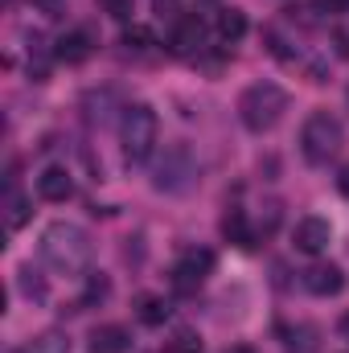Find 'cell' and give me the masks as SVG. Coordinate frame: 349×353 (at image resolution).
Masks as SVG:
<instances>
[{
    "mask_svg": "<svg viewBox=\"0 0 349 353\" xmlns=\"http://www.w3.org/2000/svg\"><path fill=\"white\" fill-rule=\"evenodd\" d=\"M119 140H123V157L128 165H144L152 161L157 144H161V119L148 103H136L123 111V123H119Z\"/></svg>",
    "mask_w": 349,
    "mask_h": 353,
    "instance_id": "7a4b0ae2",
    "label": "cell"
},
{
    "mask_svg": "<svg viewBox=\"0 0 349 353\" xmlns=\"http://www.w3.org/2000/svg\"><path fill=\"white\" fill-rule=\"evenodd\" d=\"M17 275H21V292H25L29 300H46V283L33 275V267H21Z\"/></svg>",
    "mask_w": 349,
    "mask_h": 353,
    "instance_id": "ffe728a7",
    "label": "cell"
},
{
    "mask_svg": "<svg viewBox=\"0 0 349 353\" xmlns=\"http://www.w3.org/2000/svg\"><path fill=\"white\" fill-rule=\"evenodd\" d=\"M107 292H111L107 275H90V279H87V292H83V300H79V308H90V304L107 300Z\"/></svg>",
    "mask_w": 349,
    "mask_h": 353,
    "instance_id": "d6986e66",
    "label": "cell"
},
{
    "mask_svg": "<svg viewBox=\"0 0 349 353\" xmlns=\"http://www.w3.org/2000/svg\"><path fill=\"white\" fill-rule=\"evenodd\" d=\"M304 288L312 292V296H321V300H329V296H337L341 288H346V271L337 263H312L304 271Z\"/></svg>",
    "mask_w": 349,
    "mask_h": 353,
    "instance_id": "52a82bcc",
    "label": "cell"
},
{
    "mask_svg": "<svg viewBox=\"0 0 349 353\" xmlns=\"http://www.w3.org/2000/svg\"><path fill=\"white\" fill-rule=\"evenodd\" d=\"M218 37H222V41L247 37V12H243V8H222V12H218Z\"/></svg>",
    "mask_w": 349,
    "mask_h": 353,
    "instance_id": "2e32d148",
    "label": "cell"
},
{
    "mask_svg": "<svg viewBox=\"0 0 349 353\" xmlns=\"http://www.w3.org/2000/svg\"><path fill=\"white\" fill-rule=\"evenodd\" d=\"M226 353H255V350H251V345H230Z\"/></svg>",
    "mask_w": 349,
    "mask_h": 353,
    "instance_id": "83f0119b",
    "label": "cell"
},
{
    "mask_svg": "<svg viewBox=\"0 0 349 353\" xmlns=\"http://www.w3.org/2000/svg\"><path fill=\"white\" fill-rule=\"evenodd\" d=\"M292 243H296V251H304V255H321V251L333 243V226H329L325 218H317V214H312V218H300Z\"/></svg>",
    "mask_w": 349,
    "mask_h": 353,
    "instance_id": "8992f818",
    "label": "cell"
},
{
    "mask_svg": "<svg viewBox=\"0 0 349 353\" xmlns=\"http://www.w3.org/2000/svg\"><path fill=\"white\" fill-rule=\"evenodd\" d=\"M90 234L74 222H50L41 230V259L54 267L58 275H83L90 267Z\"/></svg>",
    "mask_w": 349,
    "mask_h": 353,
    "instance_id": "6da1fadb",
    "label": "cell"
},
{
    "mask_svg": "<svg viewBox=\"0 0 349 353\" xmlns=\"http://www.w3.org/2000/svg\"><path fill=\"white\" fill-rule=\"evenodd\" d=\"M123 46H128V50H152V46H157V33H152L148 25H128V29H123Z\"/></svg>",
    "mask_w": 349,
    "mask_h": 353,
    "instance_id": "e0dca14e",
    "label": "cell"
},
{
    "mask_svg": "<svg viewBox=\"0 0 349 353\" xmlns=\"http://www.w3.org/2000/svg\"><path fill=\"white\" fill-rule=\"evenodd\" d=\"M222 234H226L235 247H255V234H251L243 210H226V218H222Z\"/></svg>",
    "mask_w": 349,
    "mask_h": 353,
    "instance_id": "5bb4252c",
    "label": "cell"
},
{
    "mask_svg": "<svg viewBox=\"0 0 349 353\" xmlns=\"http://www.w3.org/2000/svg\"><path fill=\"white\" fill-rule=\"evenodd\" d=\"M329 8H349V0H325Z\"/></svg>",
    "mask_w": 349,
    "mask_h": 353,
    "instance_id": "f1b7e54d",
    "label": "cell"
},
{
    "mask_svg": "<svg viewBox=\"0 0 349 353\" xmlns=\"http://www.w3.org/2000/svg\"><path fill=\"white\" fill-rule=\"evenodd\" d=\"M193 173H197V169H193L189 152H185V148H173V152H169V161L157 169V189L177 193V189H185V185H189V176H193Z\"/></svg>",
    "mask_w": 349,
    "mask_h": 353,
    "instance_id": "ba28073f",
    "label": "cell"
},
{
    "mask_svg": "<svg viewBox=\"0 0 349 353\" xmlns=\"http://www.w3.org/2000/svg\"><path fill=\"white\" fill-rule=\"evenodd\" d=\"M165 353H201V341L193 337V333H177L173 341H169V350Z\"/></svg>",
    "mask_w": 349,
    "mask_h": 353,
    "instance_id": "44dd1931",
    "label": "cell"
},
{
    "mask_svg": "<svg viewBox=\"0 0 349 353\" xmlns=\"http://www.w3.org/2000/svg\"><path fill=\"white\" fill-rule=\"evenodd\" d=\"M25 222H29V201L17 189H8V230H21Z\"/></svg>",
    "mask_w": 349,
    "mask_h": 353,
    "instance_id": "ac0fdd59",
    "label": "cell"
},
{
    "mask_svg": "<svg viewBox=\"0 0 349 353\" xmlns=\"http://www.w3.org/2000/svg\"><path fill=\"white\" fill-rule=\"evenodd\" d=\"M132 350V333L123 325H99L90 333V353H128Z\"/></svg>",
    "mask_w": 349,
    "mask_h": 353,
    "instance_id": "8fae6325",
    "label": "cell"
},
{
    "mask_svg": "<svg viewBox=\"0 0 349 353\" xmlns=\"http://www.w3.org/2000/svg\"><path fill=\"white\" fill-rule=\"evenodd\" d=\"M12 353H70V337H66V333H58V329H50V333H41V337L25 341L21 350H12Z\"/></svg>",
    "mask_w": 349,
    "mask_h": 353,
    "instance_id": "9a60e30c",
    "label": "cell"
},
{
    "mask_svg": "<svg viewBox=\"0 0 349 353\" xmlns=\"http://www.w3.org/2000/svg\"><path fill=\"white\" fill-rule=\"evenodd\" d=\"M283 111H288V90L275 83H255L239 99V119L247 132H271L283 119Z\"/></svg>",
    "mask_w": 349,
    "mask_h": 353,
    "instance_id": "3957f363",
    "label": "cell"
},
{
    "mask_svg": "<svg viewBox=\"0 0 349 353\" xmlns=\"http://www.w3.org/2000/svg\"><path fill=\"white\" fill-rule=\"evenodd\" d=\"M337 189H341V193H346V197H349V165H346V169H341V176H337Z\"/></svg>",
    "mask_w": 349,
    "mask_h": 353,
    "instance_id": "484cf974",
    "label": "cell"
},
{
    "mask_svg": "<svg viewBox=\"0 0 349 353\" xmlns=\"http://www.w3.org/2000/svg\"><path fill=\"white\" fill-rule=\"evenodd\" d=\"M99 4H103V12L115 17V21H128V17H132V0H99Z\"/></svg>",
    "mask_w": 349,
    "mask_h": 353,
    "instance_id": "7402d4cb",
    "label": "cell"
},
{
    "mask_svg": "<svg viewBox=\"0 0 349 353\" xmlns=\"http://www.w3.org/2000/svg\"><path fill=\"white\" fill-rule=\"evenodd\" d=\"M337 329H341V337H349V312L341 316V325H337Z\"/></svg>",
    "mask_w": 349,
    "mask_h": 353,
    "instance_id": "4316f807",
    "label": "cell"
},
{
    "mask_svg": "<svg viewBox=\"0 0 349 353\" xmlns=\"http://www.w3.org/2000/svg\"><path fill=\"white\" fill-rule=\"evenodd\" d=\"M33 4H37V8H41V12H50V17H54V12H58V8H62V0H33Z\"/></svg>",
    "mask_w": 349,
    "mask_h": 353,
    "instance_id": "cb8c5ba5",
    "label": "cell"
},
{
    "mask_svg": "<svg viewBox=\"0 0 349 353\" xmlns=\"http://www.w3.org/2000/svg\"><path fill=\"white\" fill-rule=\"evenodd\" d=\"M90 50H94V37H90V29H70V33H62L58 37V62H66V66H83L90 58Z\"/></svg>",
    "mask_w": 349,
    "mask_h": 353,
    "instance_id": "9c48e42d",
    "label": "cell"
},
{
    "mask_svg": "<svg viewBox=\"0 0 349 353\" xmlns=\"http://www.w3.org/2000/svg\"><path fill=\"white\" fill-rule=\"evenodd\" d=\"M275 222H279V205L271 201V205H267V214H263V234H271V230H275Z\"/></svg>",
    "mask_w": 349,
    "mask_h": 353,
    "instance_id": "603a6c76",
    "label": "cell"
},
{
    "mask_svg": "<svg viewBox=\"0 0 349 353\" xmlns=\"http://www.w3.org/2000/svg\"><path fill=\"white\" fill-rule=\"evenodd\" d=\"M210 271H214V251L193 247V251H185V255L173 263V288L177 292H197V288L206 283Z\"/></svg>",
    "mask_w": 349,
    "mask_h": 353,
    "instance_id": "5b68a950",
    "label": "cell"
},
{
    "mask_svg": "<svg viewBox=\"0 0 349 353\" xmlns=\"http://www.w3.org/2000/svg\"><path fill=\"white\" fill-rule=\"evenodd\" d=\"M341 144H346L341 119H333L329 111H312V115L304 119V128H300V152H304V161L325 165L329 157L341 152Z\"/></svg>",
    "mask_w": 349,
    "mask_h": 353,
    "instance_id": "277c9868",
    "label": "cell"
},
{
    "mask_svg": "<svg viewBox=\"0 0 349 353\" xmlns=\"http://www.w3.org/2000/svg\"><path fill=\"white\" fill-rule=\"evenodd\" d=\"M136 316H140V325H148V329H161V325L169 321V304H165L161 296L144 292V296H136Z\"/></svg>",
    "mask_w": 349,
    "mask_h": 353,
    "instance_id": "4fadbf2b",
    "label": "cell"
},
{
    "mask_svg": "<svg viewBox=\"0 0 349 353\" xmlns=\"http://www.w3.org/2000/svg\"><path fill=\"white\" fill-rule=\"evenodd\" d=\"M201 33H206V29H201V21H197V17H181V21L173 25V33H169V50L181 54V58H185V54H193V50L201 46Z\"/></svg>",
    "mask_w": 349,
    "mask_h": 353,
    "instance_id": "7c38bea8",
    "label": "cell"
},
{
    "mask_svg": "<svg viewBox=\"0 0 349 353\" xmlns=\"http://www.w3.org/2000/svg\"><path fill=\"white\" fill-rule=\"evenodd\" d=\"M152 4H157L161 17H165V12H177V0H152Z\"/></svg>",
    "mask_w": 349,
    "mask_h": 353,
    "instance_id": "d4e9b609",
    "label": "cell"
},
{
    "mask_svg": "<svg viewBox=\"0 0 349 353\" xmlns=\"http://www.w3.org/2000/svg\"><path fill=\"white\" fill-rule=\"evenodd\" d=\"M37 193H41V201H66L74 193V181H70V173L62 165H50L37 176Z\"/></svg>",
    "mask_w": 349,
    "mask_h": 353,
    "instance_id": "30bf717a",
    "label": "cell"
}]
</instances>
